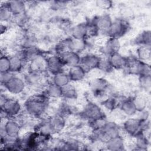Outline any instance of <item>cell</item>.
I'll return each instance as SVG.
<instances>
[{"label":"cell","instance_id":"obj_1","mask_svg":"<svg viewBox=\"0 0 151 151\" xmlns=\"http://www.w3.org/2000/svg\"><path fill=\"white\" fill-rule=\"evenodd\" d=\"M48 96L38 94L31 97L25 103L27 113L32 116L38 117L44 113L48 104Z\"/></svg>","mask_w":151,"mask_h":151},{"label":"cell","instance_id":"obj_2","mask_svg":"<svg viewBox=\"0 0 151 151\" xmlns=\"http://www.w3.org/2000/svg\"><path fill=\"white\" fill-rule=\"evenodd\" d=\"M2 111L6 116H15L19 113L21 106L18 101L13 99H6L5 103L1 106Z\"/></svg>","mask_w":151,"mask_h":151},{"label":"cell","instance_id":"obj_3","mask_svg":"<svg viewBox=\"0 0 151 151\" xmlns=\"http://www.w3.org/2000/svg\"><path fill=\"white\" fill-rule=\"evenodd\" d=\"M100 57L97 55L87 54L80 60V65L86 71H90L91 70L97 68Z\"/></svg>","mask_w":151,"mask_h":151},{"label":"cell","instance_id":"obj_4","mask_svg":"<svg viewBox=\"0 0 151 151\" xmlns=\"http://www.w3.org/2000/svg\"><path fill=\"white\" fill-rule=\"evenodd\" d=\"M47 70L53 74L63 72V68L65 65L60 57L52 56L47 59Z\"/></svg>","mask_w":151,"mask_h":151},{"label":"cell","instance_id":"obj_5","mask_svg":"<svg viewBox=\"0 0 151 151\" xmlns=\"http://www.w3.org/2000/svg\"><path fill=\"white\" fill-rule=\"evenodd\" d=\"M127 29L126 23L122 20H117L112 22L111 26L107 30L111 38H117L122 36Z\"/></svg>","mask_w":151,"mask_h":151},{"label":"cell","instance_id":"obj_6","mask_svg":"<svg viewBox=\"0 0 151 151\" xmlns=\"http://www.w3.org/2000/svg\"><path fill=\"white\" fill-rule=\"evenodd\" d=\"M5 87L13 94H18L24 89V82L20 78L12 76L4 84Z\"/></svg>","mask_w":151,"mask_h":151},{"label":"cell","instance_id":"obj_7","mask_svg":"<svg viewBox=\"0 0 151 151\" xmlns=\"http://www.w3.org/2000/svg\"><path fill=\"white\" fill-rule=\"evenodd\" d=\"M143 120L140 119H130L127 120L124 124L125 130L129 134H139L140 129H142L143 126Z\"/></svg>","mask_w":151,"mask_h":151},{"label":"cell","instance_id":"obj_8","mask_svg":"<svg viewBox=\"0 0 151 151\" xmlns=\"http://www.w3.org/2000/svg\"><path fill=\"white\" fill-rule=\"evenodd\" d=\"M102 113L100 108L93 103H89L84 111V116L93 121L103 119Z\"/></svg>","mask_w":151,"mask_h":151},{"label":"cell","instance_id":"obj_9","mask_svg":"<svg viewBox=\"0 0 151 151\" xmlns=\"http://www.w3.org/2000/svg\"><path fill=\"white\" fill-rule=\"evenodd\" d=\"M5 5L14 15L23 14L25 11V4L23 1H9L5 4Z\"/></svg>","mask_w":151,"mask_h":151},{"label":"cell","instance_id":"obj_10","mask_svg":"<svg viewBox=\"0 0 151 151\" xmlns=\"http://www.w3.org/2000/svg\"><path fill=\"white\" fill-rule=\"evenodd\" d=\"M103 52L110 55L118 52L120 48V44L117 38H111L106 41L103 45Z\"/></svg>","mask_w":151,"mask_h":151},{"label":"cell","instance_id":"obj_11","mask_svg":"<svg viewBox=\"0 0 151 151\" xmlns=\"http://www.w3.org/2000/svg\"><path fill=\"white\" fill-rule=\"evenodd\" d=\"M86 74V71L80 65L70 67L68 76L71 81H77L82 80Z\"/></svg>","mask_w":151,"mask_h":151},{"label":"cell","instance_id":"obj_12","mask_svg":"<svg viewBox=\"0 0 151 151\" xmlns=\"http://www.w3.org/2000/svg\"><path fill=\"white\" fill-rule=\"evenodd\" d=\"M109 59L113 68L120 69L126 67L127 65V59L124 58L117 52L111 55Z\"/></svg>","mask_w":151,"mask_h":151},{"label":"cell","instance_id":"obj_13","mask_svg":"<svg viewBox=\"0 0 151 151\" xmlns=\"http://www.w3.org/2000/svg\"><path fill=\"white\" fill-rule=\"evenodd\" d=\"M107 87V81L101 78H96L91 83V87L94 93L100 95L102 93H104Z\"/></svg>","mask_w":151,"mask_h":151},{"label":"cell","instance_id":"obj_14","mask_svg":"<svg viewBox=\"0 0 151 151\" xmlns=\"http://www.w3.org/2000/svg\"><path fill=\"white\" fill-rule=\"evenodd\" d=\"M4 126V132L8 136H16L20 130L19 124L12 120L7 121Z\"/></svg>","mask_w":151,"mask_h":151},{"label":"cell","instance_id":"obj_15","mask_svg":"<svg viewBox=\"0 0 151 151\" xmlns=\"http://www.w3.org/2000/svg\"><path fill=\"white\" fill-rule=\"evenodd\" d=\"M93 23L97 26L99 29L108 30L112 24V21L109 15H103L99 17Z\"/></svg>","mask_w":151,"mask_h":151},{"label":"cell","instance_id":"obj_16","mask_svg":"<svg viewBox=\"0 0 151 151\" xmlns=\"http://www.w3.org/2000/svg\"><path fill=\"white\" fill-rule=\"evenodd\" d=\"M88 34L87 25L80 24L75 27L73 29V35L74 38L83 40Z\"/></svg>","mask_w":151,"mask_h":151},{"label":"cell","instance_id":"obj_17","mask_svg":"<svg viewBox=\"0 0 151 151\" xmlns=\"http://www.w3.org/2000/svg\"><path fill=\"white\" fill-rule=\"evenodd\" d=\"M24 59L18 55L10 58V71L17 72L19 71L23 67Z\"/></svg>","mask_w":151,"mask_h":151},{"label":"cell","instance_id":"obj_18","mask_svg":"<svg viewBox=\"0 0 151 151\" xmlns=\"http://www.w3.org/2000/svg\"><path fill=\"white\" fill-rule=\"evenodd\" d=\"M70 80L68 75L61 72L54 75V84L60 87H63L68 84Z\"/></svg>","mask_w":151,"mask_h":151},{"label":"cell","instance_id":"obj_19","mask_svg":"<svg viewBox=\"0 0 151 151\" xmlns=\"http://www.w3.org/2000/svg\"><path fill=\"white\" fill-rule=\"evenodd\" d=\"M62 96L68 99H72L76 97L77 91L75 87L69 83L61 87Z\"/></svg>","mask_w":151,"mask_h":151},{"label":"cell","instance_id":"obj_20","mask_svg":"<svg viewBox=\"0 0 151 151\" xmlns=\"http://www.w3.org/2000/svg\"><path fill=\"white\" fill-rule=\"evenodd\" d=\"M121 109L122 112H123L124 114L130 116L135 114L136 111H137L133 104V100H130L124 101L122 104Z\"/></svg>","mask_w":151,"mask_h":151},{"label":"cell","instance_id":"obj_21","mask_svg":"<svg viewBox=\"0 0 151 151\" xmlns=\"http://www.w3.org/2000/svg\"><path fill=\"white\" fill-rule=\"evenodd\" d=\"M46 95L48 97H51L53 98H57L60 96H62L61 87L52 84L50 85L47 88Z\"/></svg>","mask_w":151,"mask_h":151},{"label":"cell","instance_id":"obj_22","mask_svg":"<svg viewBox=\"0 0 151 151\" xmlns=\"http://www.w3.org/2000/svg\"><path fill=\"white\" fill-rule=\"evenodd\" d=\"M0 70L1 73H5L10 71V58L6 55L1 54L0 60Z\"/></svg>","mask_w":151,"mask_h":151},{"label":"cell","instance_id":"obj_23","mask_svg":"<svg viewBox=\"0 0 151 151\" xmlns=\"http://www.w3.org/2000/svg\"><path fill=\"white\" fill-rule=\"evenodd\" d=\"M132 100L137 111H143L146 106L147 102L145 98L142 96L136 97Z\"/></svg>","mask_w":151,"mask_h":151},{"label":"cell","instance_id":"obj_24","mask_svg":"<svg viewBox=\"0 0 151 151\" xmlns=\"http://www.w3.org/2000/svg\"><path fill=\"white\" fill-rule=\"evenodd\" d=\"M137 53L138 57L142 60V61L145 62L150 58V51L149 47L147 48L146 47H140L137 50Z\"/></svg>","mask_w":151,"mask_h":151},{"label":"cell","instance_id":"obj_25","mask_svg":"<svg viewBox=\"0 0 151 151\" xmlns=\"http://www.w3.org/2000/svg\"><path fill=\"white\" fill-rule=\"evenodd\" d=\"M136 42L147 45L150 44V32L145 31L136 38Z\"/></svg>","mask_w":151,"mask_h":151},{"label":"cell","instance_id":"obj_26","mask_svg":"<svg viewBox=\"0 0 151 151\" xmlns=\"http://www.w3.org/2000/svg\"><path fill=\"white\" fill-rule=\"evenodd\" d=\"M96 5L102 9H107L111 7L113 3L110 1L107 0H101V1H96Z\"/></svg>","mask_w":151,"mask_h":151},{"label":"cell","instance_id":"obj_27","mask_svg":"<svg viewBox=\"0 0 151 151\" xmlns=\"http://www.w3.org/2000/svg\"><path fill=\"white\" fill-rule=\"evenodd\" d=\"M104 106L107 108V109H110V110H113L114 109L117 102L116 101V100L113 98H110V99H107L106 100H105L103 102Z\"/></svg>","mask_w":151,"mask_h":151}]
</instances>
